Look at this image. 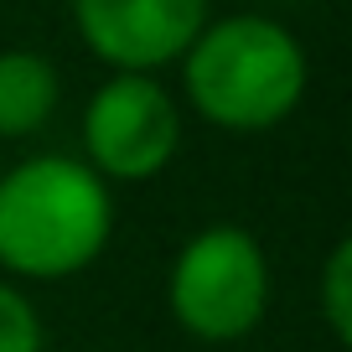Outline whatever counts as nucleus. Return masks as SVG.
Returning <instances> with one entry per match:
<instances>
[{
  "label": "nucleus",
  "instance_id": "obj_1",
  "mask_svg": "<svg viewBox=\"0 0 352 352\" xmlns=\"http://www.w3.org/2000/svg\"><path fill=\"white\" fill-rule=\"evenodd\" d=\"M114 197L94 166L32 155L0 176V270L16 280H73L109 249Z\"/></svg>",
  "mask_w": 352,
  "mask_h": 352
},
{
  "label": "nucleus",
  "instance_id": "obj_2",
  "mask_svg": "<svg viewBox=\"0 0 352 352\" xmlns=\"http://www.w3.org/2000/svg\"><path fill=\"white\" fill-rule=\"evenodd\" d=\"M187 104L208 124L259 135L285 124L306 99V52L270 16L208 21L182 52Z\"/></svg>",
  "mask_w": 352,
  "mask_h": 352
},
{
  "label": "nucleus",
  "instance_id": "obj_3",
  "mask_svg": "<svg viewBox=\"0 0 352 352\" xmlns=\"http://www.w3.org/2000/svg\"><path fill=\"white\" fill-rule=\"evenodd\" d=\"M270 259L239 223H212L192 233L171 259L166 306L171 321L197 342H239L270 311Z\"/></svg>",
  "mask_w": 352,
  "mask_h": 352
},
{
  "label": "nucleus",
  "instance_id": "obj_4",
  "mask_svg": "<svg viewBox=\"0 0 352 352\" xmlns=\"http://www.w3.org/2000/svg\"><path fill=\"white\" fill-rule=\"evenodd\" d=\"M182 151V109L151 73H114L83 109V166L104 182H151Z\"/></svg>",
  "mask_w": 352,
  "mask_h": 352
},
{
  "label": "nucleus",
  "instance_id": "obj_5",
  "mask_svg": "<svg viewBox=\"0 0 352 352\" xmlns=\"http://www.w3.org/2000/svg\"><path fill=\"white\" fill-rule=\"evenodd\" d=\"M73 26L114 73H155L208 26V0H73Z\"/></svg>",
  "mask_w": 352,
  "mask_h": 352
},
{
  "label": "nucleus",
  "instance_id": "obj_6",
  "mask_svg": "<svg viewBox=\"0 0 352 352\" xmlns=\"http://www.w3.org/2000/svg\"><path fill=\"white\" fill-rule=\"evenodd\" d=\"M57 99H63V78H57L52 57L26 52V47L0 52V140L47 130Z\"/></svg>",
  "mask_w": 352,
  "mask_h": 352
},
{
  "label": "nucleus",
  "instance_id": "obj_7",
  "mask_svg": "<svg viewBox=\"0 0 352 352\" xmlns=\"http://www.w3.org/2000/svg\"><path fill=\"white\" fill-rule=\"evenodd\" d=\"M0 352H42V321L21 285L0 280Z\"/></svg>",
  "mask_w": 352,
  "mask_h": 352
},
{
  "label": "nucleus",
  "instance_id": "obj_8",
  "mask_svg": "<svg viewBox=\"0 0 352 352\" xmlns=\"http://www.w3.org/2000/svg\"><path fill=\"white\" fill-rule=\"evenodd\" d=\"M347 290H352V249L337 243L327 259V275H321V296H327V327L337 342L352 337V306H347Z\"/></svg>",
  "mask_w": 352,
  "mask_h": 352
}]
</instances>
